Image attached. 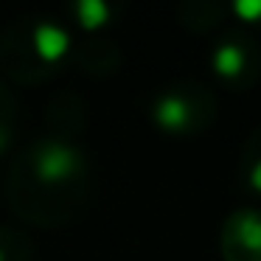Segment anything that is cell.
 I'll return each instance as SVG.
<instances>
[{
	"label": "cell",
	"mask_w": 261,
	"mask_h": 261,
	"mask_svg": "<svg viewBox=\"0 0 261 261\" xmlns=\"http://www.w3.org/2000/svg\"><path fill=\"white\" fill-rule=\"evenodd\" d=\"M216 96L199 82H182L174 85L158 98L154 104V118L169 132L180 135H197L205 132L216 121Z\"/></svg>",
	"instance_id": "6da1fadb"
},
{
	"label": "cell",
	"mask_w": 261,
	"mask_h": 261,
	"mask_svg": "<svg viewBox=\"0 0 261 261\" xmlns=\"http://www.w3.org/2000/svg\"><path fill=\"white\" fill-rule=\"evenodd\" d=\"M211 65L230 90H247L261 79V45L244 29H227L216 40Z\"/></svg>",
	"instance_id": "7a4b0ae2"
},
{
	"label": "cell",
	"mask_w": 261,
	"mask_h": 261,
	"mask_svg": "<svg viewBox=\"0 0 261 261\" xmlns=\"http://www.w3.org/2000/svg\"><path fill=\"white\" fill-rule=\"evenodd\" d=\"M225 261H261V211L239 208L222 225Z\"/></svg>",
	"instance_id": "3957f363"
},
{
	"label": "cell",
	"mask_w": 261,
	"mask_h": 261,
	"mask_svg": "<svg viewBox=\"0 0 261 261\" xmlns=\"http://www.w3.org/2000/svg\"><path fill=\"white\" fill-rule=\"evenodd\" d=\"M239 174H242L244 186L261 194V126L244 143L242 158H239Z\"/></svg>",
	"instance_id": "277c9868"
},
{
	"label": "cell",
	"mask_w": 261,
	"mask_h": 261,
	"mask_svg": "<svg viewBox=\"0 0 261 261\" xmlns=\"http://www.w3.org/2000/svg\"><path fill=\"white\" fill-rule=\"evenodd\" d=\"M225 17V6L219 3H211V0H194V3H186L182 6V20L186 25L197 31H205V29H214L216 23H222Z\"/></svg>",
	"instance_id": "5b68a950"
},
{
	"label": "cell",
	"mask_w": 261,
	"mask_h": 261,
	"mask_svg": "<svg viewBox=\"0 0 261 261\" xmlns=\"http://www.w3.org/2000/svg\"><path fill=\"white\" fill-rule=\"evenodd\" d=\"M233 12L244 20V23H258L261 25V0H239Z\"/></svg>",
	"instance_id": "8992f818"
}]
</instances>
